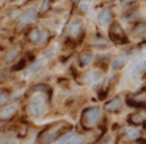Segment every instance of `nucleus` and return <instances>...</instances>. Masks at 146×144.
<instances>
[{
    "instance_id": "8",
    "label": "nucleus",
    "mask_w": 146,
    "mask_h": 144,
    "mask_svg": "<svg viewBox=\"0 0 146 144\" xmlns=\"http://www.w3.org/2000/svg\"><path fill=\"white\" fill-rule=\"evenodd\" d=\"M102 78V74L98 71H92L88 73L87 75L84 77V83L87 85H92L98 81Z\"/></svg>"
},
{
    "instance_id": "19",
    "label": "nucleus",
    "mask_w": 146,
    "mask_h": 144,
    "mask_svg": "<svg viewBox=\"0 0 146 144\" xmlns=\"http://www.w3.org/2000/svg\"><path fill=\"white\" fill-rule=\"evenodd\" d=\"M86 141V137L84 135H75L69 141V144H83Z\"/></svg>"
},
{
    "instance_id": "22",
    "label": "nucleus",
    "mask_w": 146,
    "mask_h": 144,
    "mask_svg": "<svg viewBox=\"0 0 146 144\" xmlns=\"http://www.w3.org/2000/svg\"><path fill=\"white\" fill-rule=\"evenodd\" d=\"M8 98H9V96H8L7 92H0V104H5V102L8 100Z\"/></svg>"
},
{
    "instance_id": "2",
    "label": "nucleus",
    "mask_w": 146,
    "mask_h": 144,
    "mask_svg": "<svg viewBox=\"0 0 146 144\" xmlns=\"http://www.w3.org/2000/svg\"><path fill=\"white\" fill-rule=\"evenodd\" d=\"M100 116V110L98 108H90L86 110L84 117H85V122L88 126H94L96 122L98 121Z\"/></svg>"
},
{
    "instance_id": "26",
    "label": "nucleus",
    "mask_w": 146,
    "mask_h": 144,
    "mask_svg": "<svg viewBox=\"0 0 146 144\" xmlns=\"http://www.w3.org/2000/svg\"><path fill=\"white\" fill-rule=\"evenodd\" d=\"M48 6H49V0H44V2H43V4H42V7H41V10H42L43 12L46 11V10L48 9Z\"/></svg>"
},
{
    "instance_id": "23",
    "label": "nucleus",
    "mask_w": 146,
    "mask_h": 144,
    "mask_svg": "<svg viewBox=\"0 0 146 144\" xmlns=\"http://www.w3.org/2000/svg\"><path fill=\"white\" fill-rule=\"evenodd\" d=\"M49 37V34L47 31H43V32L40 33V41H39V43H43L44 41L47 40V38Z\"/></svg>"
},
{
    "instance_id": "11",
    "label": "nucleus",
    "mask_w": 146,
    "mask_h": 144,
    "mask_svg": "<svg viewBox=\"0 0 146 144\" xmlns=\"http://www.w3.org/2000/svg\"><path fill=\"white\" fill-rule=\"evenodd\" d=\"M145 69H146V59H140L133 64L132 73L134 75H138V74L142 73Z\"/></svg>"
},
{
    "instance_id": "18",
    "label": "nucleus",
    "mask_w": 146,
    "mask_h": 144,
    "mask_svg": "<svg viewBox=\"0 0 146 144\" xmlns=\"http://www.w3.org/2000/svg\"><path fill=\"white\" fill-rule=\"evenodd\" d=\"M17 55H18V50H17V49H12V50H10L9 52L6 54L5 58H4V61H5V63L12 62L14 59H15Z\"/></svg>"
},
{
    "instance_id": "16",
    "label": "nucleus",
    "mask_w": 146,
    "mask_h": 144,
    "mask_svg": "<svg viewBox=\"0 0 146 144\" xmlns=\"http://www.w3.org/2000/svg\"><path fill=\"white\" fill-rule=\"evenodd\" d=\"M94 45H96V47H98V48H108L110 47V43H108V40H106V39L104 38H98L96 39V40L94 41Z\"/></svg>"
},
{
    "instance_id": "25",
    "label": "nucleus",
    "mask_w": 146,
    "mask_h": 144,
    "mask_svg": "<svg viewBox=\"0 0 146 144\" xmlns=\"http://www.w3.org/2000/svg\"><path fill=\"white\" fill-rule=\"evenodd\" d=\"M135 1H136V0H121L120 5H121V7H125V6L129 5V4L133 3V2H135Z\"/></svg>"
},
{
    "instance_id": "29",
    "label": "nucleus",
    "mask_w": 146,
    "mask_h": 144,
    "mask_svg": "<svg viewBox=\"0 0 146 144\" xmlns=\"http://www.w3.org/2000/svg\"><path fill=\"white\" fill-rule=\"evenodd\" d=\"M108 1H111V0H108Z\"/></svg>"
},
{
    "instance_id": "15",
    "label": "nucleus",
    "mask_w": 146,
    "mask_h": 144,
    "mask_svg": "<svg viewBox=\"0 0 146 144\" xmlns=\"http://www.w3.org/2000/svg\"><path fill=\"white\" fill-rule=\"evenodd\" d=\"M146 34V24L141 23L138 24L134 29H133V35L135 37H142Z\"/></svg>"
},
{
    "instance_id": "1",
    "label": "nucleus",
    "mask_w": 146,
    "mask_h": 144,
    "mask_svg": "<svg viewBox=\"0 0 146 144\" xmlns=\"http://www.w3.org/2000/svg\"><path fill=\"white\" fill-rule=\"evenodd\" d=\"M46 96L43 94H36L31 98L29 106H28V111L32 117L39 118L44 115L45 111H46Z\"/></svg>"
},
{
    "instance_id": "5",
    "label": "nucleus",
    "mask_w": 146,
    "mask_h": 144,
    "mask_svg": "<svg viewBox=\"0 0 146 144\" xmlns=\"http://www.w3.org/2000/svg\"><path fill=\"white\" fill-rule=\"evenodd\" d=\"M121 108H122V100H121V98L119 96H115V98H113L112 100H110V102H108L104 104V109L110 112L117 111Z\"/></svg>"
},
{
    "instance_id": "13",
    "label": "nucleus",
    "mask_w": 146,
    "mask_h": 144,
    "mask_svg": "<svg viewBox=\"0 0 146 144\" xmlns=\"http://www.w3.org/2000/svg\"><path fill=\"white\" fill-rule=\"evenodd\" d=\"M16 109H17V106H15V104H10L9 106H7V108H5L4 109H2L1 111H0V116L4 117V118L9 117L16 111Z\"/></svg>"
},
{
    "instance_id": "17",
    "label": "nucleus",
    "mask_w": 146,
    "mask_h": 144,
    "mask_svg": "<svg viewBox=\"0 0 146 144\" xmlns=\"http://www.w3.org/2000/svg\"><path fill=\"white\" fill-rule=\"evenodd\" d=\"M73 136H74V132H73V131L66 133V134L62 135V136L60 137V138L57 139L56 144H65L66 142H68V141H69L70 139H71Z\"/></svg>"
},
{
    "instance_id": "10",
    "label": "nucleus",
    "mask_w": 146,
    "mask_h": 144,
    "mask_svg": "<svg viewBox=\"0 0 146 144\" xmlns=\"http://www.w3.org/2000/svg\"><path fill=\"white\" fill-rule=\"evenodd\" d=\"M46 60L47 59L45 57H43L42 59L37 60L34 64H32V65L28 68L27 71H26V73H27V74H32V73H35V72L39 71V70H40L41 68L45 65V63H46Z\"/></svg>"
},
{
    "instance_id": "4",
    "label": "nucleus",
    "mask_w": 146,
    "mask_h": 144,
    "mask_svg": "<svg viewBox=\"0 0 146 144\" xmlns=\"http://www.w3.org/2000/svg\"><path fill=\"white\" fill-rule=\"evenodd\" d=\"M37 18V10L35 8H28L24 14H22V16L19 18L18 24L20 26H24L30 24L32 22H34Z\"/></svg>"
},
{
    "instance_id": "7",
    "label": "nucleus",
    "mask_w": 146,
    "mask_h": 144,
    "mask_svg": "<svg viewBox=\"0 0 146 144\" xmlns=\"http://www.w3.org/2000/svg\"><path fill=\"white\" fill-rule=\"evenodd\" d=\"M82 28H83V23L80 20H76L73 21L68 27V35L72 38H76L79 36V34L81 33Z\"/></svg>"
},
{
    "instance_id": "3",
    "label": "nucleus",
    "mask_w": 146,
    "mask_h": 144,
    "mask_svg": "<svg viewBox=\"0 0 146 144\" xmlns=\"http://www.w3.org/2000/svg\"><path fill=\"white\" fill-rule=\"evenodd\" d=\"M131 55H132V51H131V50L125 51L124 53H122L121 55H119V56L117 57L113 62H112L111 69L114 70V71L121 69L123 66L127 64V62H128L129 59H130Z\"/></svg>"
},
{
    "instance_id": "14",
    "label": "nucleus",
    "mask_w": 146,
    "mask_h": 144,
    "mask_svg": "<svg viewBox=\"0 0 146 144\" xmlns=\"http://www.w3.org/2000/svg\"><path fill=\"white\" fill-rule=\"evenodd\" d=\"M92 60H94V54H92V53H85L80 58V63H81L82 66L86 67V66L90 65L92 63Z\"/></svg>"
},
{
    "instance_id": "24",
    "label": "nucleus",
    "mask_w": 146,
    "mask_h": 144,
    "mask_svg": "<svg viewBox=\"0 0 146 144\" xmlns=\"http://www.w3.org/2000/svg\"><path fill=\"white\" fill-rule=\"evenodd\" d=\"M81 9H82V11H84V12H86V13H88L90 12V4L88 3H82L81 4Z\"/></svg>"
},
{
    "instance_id": "28",
    "label": "nucleus",
    "mask_w": 146,
    "mask_h": 144,
    "mask_svg": "<svg viewBox=\"0 0 146 144\" xmlns=\"http://www.w3.org/2000/svg\"><path fill=\"white\" fill-rule=\"evenodd\" d=\"M100 144H112V139L111 137H108L106 139H104Z\"/></svg>"
},
{
    "instance_id": "27",
    "label": "nucleus",
    "mask_w": 146,
    "mask_h": 144,
    "mask_svg": "<svg viewBox=\"0 0 146 144\" xmlns=\"http://www.w3.org/2000/svg\"><path fill=\"white\" fill-rule=\"evenodd\" d=\"M0 144H10V139L8 137H1L0 138Z\"/></svg>"
},
{
    "instance_id": "6",
    "label": "nucleus",
    "mask_w": 146,
    "mask_h": 144,
    "mask_svg": "<svg viewBox=\"0 0 146 144\" xmlns=\"http://www.w3.org/2000/svg\"><path fill=\"white\" fill-rule=\"evenodd\" d=\"M111 17H112L111 9L110 8H104L98 14V24L100 26H102V27H104V26H106L108 24V22L110 21Z\"/></svg>"
},
{
    "instance_id": "21",
    "label": "nucleus",
    "mask_w": 146,
    "mask_h": 144,
    "mask_svg": "<svg viewBox=\"0 0 146 144\" xmlns=\"http://www.w3.org/2000/svg\"><path fill=\"white\" fill-rule=\"evenodd\" d=\"M143 121H144V117L140 113H135L131 115V122L134 123V124H140Z\"/></svg>"
},
{
    "instance_id": "20",
    "label": "nucleus",
    "mask_w": 146,
    "mask_h": 144,
    "mask_svg": "<svg viewBox=\"0 0 146 144\" xmlns=\"http://www.w3.org/2000/svg\"><path fill=\"white\" fill-rule=\"evenodd\" d=\"M30 40L33 43H39L40 41V31L38 29H33L30 33Z\"/></svg>"
},
{
    "instance_id": "9",
    "label": "nucleus",
    "mask_w": 146,
    "mask_h": 144,
    "mask_svg": "<svg viewBox=\"0 0 146 144\" xmlns=\"http://www.w3.org/2000/svg\"><path fill=\"white\" fill-rule=\"evenodd\" d=\"M60 129H61V126L59 125L58 127H55V128L49 130L48 132H46L43 136V141L45 143H50L51 141H53L57 137V134H58Z\"/></svg>"
},
{
    "instance_id": "12",
    "label": "nucleus",
    "mask_w": 146,
    "mask_h": 144,
    "mask_svg": "<svg viewBox=\"0 0 146 144\" xmlns=\"http://www.w3.org/2000/svg\"><path fill=\"white\" fill-rule=\"evenodd\" d=\"M125 134L130 140H136L140 137V132L134 127H128L125 130Z\"/></svg>"
}]
</instances>
